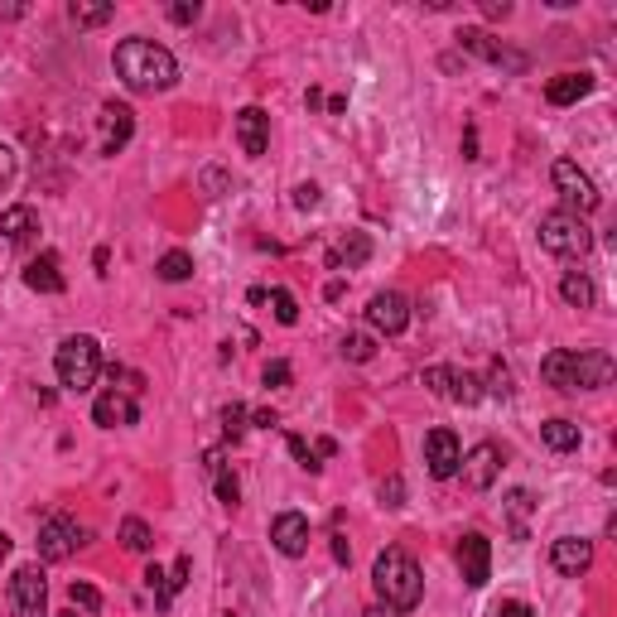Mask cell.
<instances>
[{
    "label": "cell",
    "instance_id": "cell-1",
    "mask_svg": "<svg viewBox=\"0 0 617 617\" xmlns=\"http://www.w3.org/2000/svg\"><path fill=\"white\" fill-rule=\"evenodd\" d=\"M116 78L131 92H164L179 78V63L155 39H121L116 44Z\"/></svg>",
    "mask_w": 617,
    "mask_h": 617
},
{
    "label": "cell",
    "instance_id": "cell-2",
    "mask_svg": "<svg viewBox=\"0 0 617 617\" xmlns=\"http://www.w3.org/2000/svg\"><path fill=\"white\" fill-rule=\"evenodd\" d=\"M372 584L386 598V608H396V613H410L425 598V574H420V564L410 560L405 550H381L376 555Z\"/></svg>",
    "mask_w": 617,
    "mask_h": 617
},
{
    "label": "cell",
    "instance_id": "cell-3",
    "mask_svg": "<svg viewBox=\"0 0 617 617\" xmlns=\"http://www.w3.org/2000/svg\"><path fill=\"white\" fill-rule=\"evenodd\" d=\"M54 372H58V386L63 391H92L97 386V376H102V348H97V338H87V333H73V338H63L58 343V357H54Z\"/></svg>",
    "mask_w": 617,
    "mask_h": 617
},
{
    "label": "cell",
    "instance_id": "cell-4",
    "mask_svg": "<svg viewBox=\"0 0 617 617\" xmlns=\"http://www.w3.org/2000/svg\"><path fill=\"white\" fill-rule=\"evenodd\" d=\"M550 179H555V188H560V198H564V213H574V217H589L598 203H603V193L593 188V179L579 169L574 160H555V169H550Z\"/></svg>",
    "mask_w": 617,
    "mask_h": 617
},
{
    "label": "cell",
    "instance_id": "cell-5",
    "mask_svg": "<svg viewBox=\"0 0 617 617\" xmlns=\"http://www.w3.org/2000/svg\"><path fill=\"white\" fill-rule=\"evenodd\" d=\"M589 227H584V217L574 213H545L540 217V246L545 251H555V256H584L589 251Z\"/></svg>",
    "mask_w": 617,
    "mask_h": 617
},
{
    "label": "cell",
    "instance_id": "cell-6",
    "mask_svg": "<svg viewBox=\"0 0 617 617\" xmlns=\"http://www.w3.org/2000/svg\"><path fill=\"white\" fill-rule=\"evenodd\" d=\"M10 603H15V617H49V579H44L39 564L15 569V579H10Z\"/></svg>",
    "mask_w": 617,
    "mask_h": 617
},
{
    "label": "cell",
    "instance_id": "cell-7",
    "mask_svg": "<svg viewBox=\"0 0 617 617\" xmlns=\"http://www.w3.org/2000/svg\"><path fill=\"white\" fill-rule=\"evenodd\" d=\"M78 545H87V531H82L78 521H68V516H49V521L39 526V555L49 564L68 560Z\"/></svg>",
    "mask_w": 617,
    "mask_h": 617
},
{
    "label": "cell",
    "instance_id": "cell-8",
    "mask_svg": "<svg viewBox=\"0 0 617 617\" xmlns=\"http://www.w3.org/2000/svg\"><path fill=\"white\" fill-rule=\"evenodd\" d=\"M458 463H463V444H458L454 430H430L425 434V468H430V478H454Z\"/></svg>",
    "mask_w": 617,
    "mask_h": 617
},
{
    "label": "cell",
    "instance_id": "cell-9",
    "mask_svg": "<svg viewBox=\"0 0 617 617\" xmlns=\"http://www.w3.org/2000/svg\"><path fill=\"white\" fill-rule=\"evenodd\" d=\"M458 569H463V584L468 589H483L487 579H492V545H487V536L468 531V536L458 540Z\"/></svg>",
    "mask_w": 617,
    "mask_h": 617
},
{
    "label": "cell",
    "instance_id": "cell-10",
    "mask_svg": "<svg viewBox=\"0 0 617 617\" xmlns=\"http://www.w3.org/2000/svg\"><path fill=\"white\" fill-rule=\"evenodd\" d=\"M367 323H372L376 333H386V338L405 333V323H410V304H405V295H396V290L372 295V304H367Z\"/></svg>",
    "mask_w": 617,
    "mask_h": 617
},
{
    "label": "cell",
    "instance_id": "cell-11",
    "mask_svg": "<svg viewBox=\"0 0 617 617\" xmlns=\"http://www.w3.org/2000/svg\"><path fill=\"white\" fill-rule=\"evenodd\" d=\"M458 468H463V483L473 487V492H487V487L497 483V473H502V454H497V444H473Z\"/></svg>",
    "mask_w": 617,
    "mask_h": 617
},
{
    "label": "cell",
    "instance_id": "cell-12",
    "mask_svg": "<svg viewBox=\"0 0 617 617\" xmlns=\"http://www.w3.org/2000/svg\"><path fill=\"white\" fill-rule=\"evenodd\" d=\"M270 545H275L280 555L299 560V555L309 550V516H299V511H280V516L270 521Z\"/></svg>",
    "mask_w": 617,
    "mask_h": 617
},
{
    "label": "cell",
    "instance_id": "cell-13",
    "mask_svg": "<svg viewBox=\"0 0 617 617\" xmlns=\"http://www.w3.org/2000/svg\"><path fill=\"white\" fill-rule=\"evenodd\" d=\"M458 44H463L468 54L487 58V63H497V68H511V73H521V68H526V58L511 54L507 44H497V39H492L487 29H458Z\"/></svg>",
    "mask_w": 617,
    "mask_h": 617
},
{
    "label": "cell",
    "instance_id": "cell-14",
    "mask_svg": "<svg viewBox=\"0 0 617 617\" xmlns=\"http://www.w3.org/2000/svg\"><path fill=\"white\" fill-rule=\"evenodd\" d=\"M237 145H242V155H251V160H261L270 150V116L261 107L237 111Z\"/></svg>",
    "mask_w": 617,
    "mask_h": 617
},
{
    "label": "cell",
    "instance_id": "cell-15",
    "mask_svg": "<svg viewBox=\"0 0 617 617\" xmlns=\"http://www.w3.org/2000/svg\"><path fill=\"white\" fill-rule=\"evenodd\" d=\"M550 564L560 569L564 579H579V574H589L593 545L584 536H560L555 545H550Z\"/></svg>",
    "mask_w": 617,
    "mask_h": 617
},
{
    "label": "cell",
    "instance_id": "cell-16",
    "mask_svg": "<svg viewBox=\"0 0 617 617\" xmlns=\"http://www.w3.org/2000/svg\"><path fill=\"white\" fill-rule=\"evenodd\" d=\"M135 135V111L126 102H107L102 107V150L116 155V150H126Z\"/></svg>",
    "mask_w": 617,
    "mask_h": 617
},
{
    "label": "cell",
    "instance_id": "cell-17",
    "mask_svg": "<svg viewBox=\"0 0 617 617\" xmlns=\"http://www.w3.org/2000/svg\"><path fill=\"white\" fill-rule=\"evenodd\" d=\"M372 261V237L367 232H348V237H338V242L328 246V256H323V266L328 270H357Z\"/></svg>",
    "mask_w": 617,
    "mask_h": 617
},
{
    "label": "cell",
    "instance_id": "cell-18",
    "mask_svg": "<svg viewBox=\"0 0 617 617\" xmlns=\"http://www.w3.org/2000/svg\"><path fill=\"white\" fill-rule=\"evenodd\" d=\"M92 420L102 425V430H121V425H135L140 420V405L131 396H121V391H102L97 405H92Z\"/></svg>",
    "mask_w": 617,
    "mask_h": 617
},
{
    "label": "cell",
    "instance_id": "cell-19",
    "mask_svg": "<svg viewBox=\"0 0 617 617\" xmlns=\"http://www.w3.org/2000/svg\"><path fill=\"white\" fill-rule=\"evenodd\" d=\"M574 381L579 391H598L613 381V357L608 352H574Z\"/></svg>",
    "mask_w": 617,
    "mask_h": 617
},
{
    "label": "cell",
    "instance_id": "cell-20",
    "mask_svg": "<svg viewBox=\"0 0 617 617\" xmlns=\"http://www.w3.org/2000/svg\"><path fill=\"white\" fill-rule=\"evenodd\" d=\"M589 92H593L589 73H560V78L545 82V102H550V107H574V102L589 97Z\"/></svg>",
    "mask_w": 617,
    "mask_h": 617
},
{
    "label": "cell",
    "instance_id": "cell-21",
    "mask_svg": "<svg viewBox=\"0 0 617 617\" xmlns=\"http://www.w3.org/2000/svg\"><path fill=\"white\" fill-rule=\"evenodd\" d=\"M34 232H39V217H34V208L15 203V208H5V213H0V237H5L10 246H25Z\"/></svg>",
    "mask_w": 617,
    "mask_h": 617
},
{
    "label": "cell",
    "instance_id": "cell-22",
    "mask_svg": "<svg viewBox=\"0 0 617 617\" xmlns=\"http://www.w3.org/2000/svg\"><path fill=\"white\" fill-rule=\"evenodd\" d=\"M25 285L34 295H63V275H58V256H34L25 266Z\"/></svg>",
    "mask_w": 617,
    "mask_h": 617
},
{
    "label": "cell",
    "instance_id": "cell-23",
    "mask_svg": "<svg viewBox=\"0 0 617 617\" xmlns=\"http://www.w3.org/2000/svg\"><path fill=\"white\" fill-rule=\"evenodd\" d=\"M540 376H545L555 391H569V396L579 391V381H574V352H569V348H555V352H550V357L540 362Z\"/></svg>",
    "mask_w": 617,
    "mask_h": 617
},
{
    "label": "cell",
    "instance_id": "cell-24",
    "mask_svg": "<svg viewBox=\"0 0 617 617\" xmlns=\"http://www.w3.org/2000/svg\"><path fill=\"white\" fill-rule=\"evenodd\" d=\"M560 295L569 309H593V299H598V290H593V280L584 275V270H564L560 280Z\"/></svg>",
    "mask_w": 617,
    "mask_h": 617
},
{
    "label": "cell",
    "instance_id": "cell-25",
    "mask_svg": "<svg viewBox=\"0 0 617 617\" xmlns=\"http://www.w3.org/2000/svg\"><path fill=\"white\" fill-rule=\"evenodd\" d=\"M540 444L555 449V454H569V449H579V425L574 420H545L540 425Z\"/></svg>",
    "mask_w": 617,
    "mask_h": 617
},
{
    "label": "cell",
    "instance_id": "cell-26",
    "mask_svg": "<svg viewBox=\"0 0 617 617\" xmlns=\"http://www.w3.org/2000/svg\"><path fill=\"white\" fill-rule=\"evenodd\" d=\"M444 401H454V405H478L483 401V381L473 372H454L449 376V396Z\"/></svg>",
    "mask_w": 617,
    "mask_h": 617
},
{
    "label": "cell",
    "instance_id": "cell-27",
    "mask_svg": "<svg viewBox=\"0 0 617 617\" xmlns=\"http://www.w3.org/2000/svg\"><path fill=\"white\" fill-rule=\"evenodd\" d=\"M531 507H536V497H531L526 487L507 492V516H511V536L516 540H526V516H531Z\"/></svg>",
    "mask_w": 617,
    "mask_h": 617
},
{
    "label": "cell",
    "instance_id": "cell-28",
    "mask_svg": "<svg viewBox=\"0 0 617 617\" xmlns=\"http://www.w3.org/2000/svg\"><path fill=\"white\" fill-rule=\"evenodd\" d=\"M68 15H73V25L97 29V25H107L116 10H111V5H92V0H73V5H68Z\"/></svg>",
    "mask_w": 617,
    "mask_h": 617
},
{
    "label": "cell",
    "instance_id": "cell-29",
    "mask_svg": "<svg viewBox=\"0 0 617 617\" xmlns=\"http://www.w3.org/2000/svg\"><path fill=\"white\" fill-rule=\"evenodd\" d=\"M155 270H160V280L179 285V280H188V275H193V256H188V251H164Z\"/></svg>",
    "mask_w": 617,
    "mask_h": 617
},
{
    "label": "cell",
    "instance_id": "cell-30",
    "mask_svg": "<svg viewBox=\"0 0 617 617\" xmlns=\"http://www.w3.org/2000/svg\"><path fill=\"white\" fill-rule=\"evenodd\" d=\"M121 545L135 550V555H145V550L155 545V536H150V526H145L140 516H126V521H121Z\"/></svg>",
    "mask_w": 617,
    "mask_h": 617
},
{
    "label": "cell",
    "instance_id": "cell-31",
    "mask_svg": "<svg viewBox=\"0 0 617 617\" xmlns=\"http://www.w3.org/2000/svg\"><path fill=\"white\" fill-rule=\"evenodd\" d=\"M343 357H348V362H372L376 343L367 338V333H348V338H343Z\"/></svg>",
    "mask_w": 617,
    "mask_h": 617
},
{
    "label": "cell",
    "instance_id": "cell-32",
    "mask_svg": "<svg viewBox=\"0 0 617 617\" xmlns=\"http://www.w3.org/2000/svg\"><path fill=\"white\" fill-rule=\"evenodd\" d=\"M68 598H73V608H82V613H97L102 608V593L92 589V584H82V579L68 584Z\"/></svg>",
    "mask_w": 617,
    "mask_h": 617
},
{
    "label": "cell",
    "instance_id": "cell-33",
    "mask_svg": "<svg viewBox=\"0 0 617 617\" xmlns=\"http://www.w3.org/2000/svg\"><path fill=\"white\" fill-rule=\"evenodd\" d=\"M213 478H217V502H222V507H237V502H242V483H237L227 468H222V473H213Z\"/></svg>",
    "mask_w": 617,
    "mask_h": 617
},
{
    "label": "cell",
    "instance_id": "cell-34",
    "mask_svg": "<svg viewBox=\"0 0 617 617\" xmlns=\"http://www.w3.org/2000/svg\"><path fill=\"white\" fill-rule=\"evenodd\" d=\"M270 304H275V319L280 323H299V304L290 290H270Z\"/></svg>",
    "mask_w": 617,
    "mask_h": 617
},
{
    "label": "cell",
    "instance_id": "cell-35",
    "mask_svg": "<svg viewBox=\"0 0 617 617\" xmlns=\"http://www.w3.org/2000/svg\"><path fill=\"white\" fill-rule=\"evenodd\" d=\"M222 430H227V439H237L246 430V405H222Z\"/></svg>",
    "mask_w": 617,
    "mask_h": 617
},
{
    "label": "cell",
    "instance_id": "cell-36",
    "mask_svg": "<svg viewBox=\"0 0 617 617\" xmlns=\"http://www.w3.org/2000/svg\"><path fill=\"white\" fill-rule=\"evenodd\" d=\"M487 391H492L497 401H507L511 396V372L502 367V362H492V372H487Z\"/></svg>",
    "mask_w": 617,
    "mask_h": 617
},
{
    "label": "cell",
    "instance_id": "cell-37",
    "mask_svg": "<svg viewBox=\"0 0 617 617\" xmlns=\"http://www.w3.org/2000/svg\"><path fill=\"white\" fill-rule=\"evenodd\" d=\"M449 376H454V367H430V372H425V386H430L434 396H449Z\"/></svg>",
    "mask_w": 617,
    "mask_h": 617
},
{
    "label": "cell",
    "instance_id": "cell-38",
    "mask_svg": "<svg viewBox=\"0 0 617 617\" xmlns=\"http://www.w3.org/2000/svg\"><path fill=\"white\" fill-rule=\"evenodd\" d=\"M290 362H266V372H261V381H266V386H290Z\"/></svg>",
    "mask_w": 617,
    "mask_h": 617
},
{
    "label": "cell",
    "instance_id": "cell-39",
    "mask_svg": "<svg viewBox=\"0 0 617 617\" xmlns=\"http://www.w3.org/2000/svg\"><path fill=\"white\" fill-rule=\"evenodd\" d=\"M492 617H536V613H531V603H521V598H502V603L492 608Z\"/></svg>",
    "mask_w": 617,
    "mask_h": 617
},
{
    "label": "cell",
    "instance_id": "cell-40",
    "mask_svg": "<svg viewBox=\"0 0 617 617\" xmlns=\"http://www.w3.org/2000/svg\"><path fill=\"white\" fill-rule=\"evenodd\" d=\"M381 502H386V507H405V483L401 478H386V483H381Z\"/></svg>",
    "mask_w": 617,
    "mask_h": 617
},
{
    "label": "cell",
    "instance_id": "cell-41",
    "mask_svg": "<svg viewBox=\"0 0 617 617\" xmlns=\"http://www.w3.org/2000/svg\"><path fill=\"white\" fill-rule=\"evenodd\" d=\"M169 20H174V25H193V20H198V0H179V5H169Z\"/></svg>",
    "mask_w": 617,
    "mask_h": 617
},
{
    "label": "cell",
    "instance_id": "cell-42",
    "mask_svg": "<svg viewBox=\"0 0 617 617\" xmlns=\"http://www.w3.org/2000/svg\"><path fill=\"white\" fill-rule=\"evenodd\" d=\"M290 454L299 458V468H309V473H319V463H314V454H309V444H304V439H290Z\"/></svg>",
    "mask_w": 617,
    "mask_h": 617
},
{
    "label": "cell",
    "instance_id": "cell-43",
    "mask_svg": "<svg viewBox=\"0 0 617 617\" xmlns=\"http://www.w3.org/2000/svg\"><path fill=\"white\" fill-rule=\"evenodd\" d=\"M295 208H319V184H299L295 188Z\"/></svg>",
    "mask_w": 617,
    "mask_h": 617
},
{
    "label": "cell",
    "instance_id": "cell-44",
    "mask_svg": "<svg viewBox=\"0 0 617 617\" xmlns=\"http://www.w3.org/2000/svg\"><path fill=\"white\" fill-rule=\"evenodd\" d=\"M10 179H15V150H10V145H0V188L10 184Z\"/></svg>",
    "mask_w": 617,
    "mask_h": 617
},
{
    "label": "cell",
    "instance_id": "cell-45",
    "mask_svg": "<svg viewBox=\"0 0 617 617\" xmlns=\"http://www.w3.org/2000/svg\"><path fill=\"white\" fill-rule=\"evenodd\" d=\"M188 569H193V560H188V555H184L179 564H174V579H169V589H174V593H179V589L188 584Z\"/></svg>",
    "mask_w": 617,
    "mask_h": 617
},
{
    "label": "cell",
    "instance_id": "cell-46",
    "mask_svg": "<svg viewBox=\"0 0 617 617\" xmlns=\"http://www.w3.org/2000/svg\"><path fill=\"white\" fill-rule=\"evenodd\" d=\"M333 560H338V564H348V560H352V550H348V536H343V531L333 536Z\"/></svg>",
    "mask_w": 617,
    "mask_h": 617
},
{
    "label": "cell",
    "instance_id": "cell-47",
    "mask_svg": "<svg viewBox=\"0 0 617 617\" xmlns=\"http://www.w3.org/2000/svg\"><path fill=\"white\" fill-rule=\"evenodd\" d=\"M483 10L492 15V20H507V15H511V5H507V0H487Z\"/></svg>",
    "mask_w": 617,
    "mask_h": 617
},
{
    "label": "cell",
    "instance_id": "cell-48",
    "mask_svg": "<svg viewBox=\"0 0 617 617\" xmlns=\"http://www.w3.org/2000/svg\"><path fill=\"white\" fill-rule=\"evenodd\" d=\"M251 420H256V425H261V430H270V425H280V415H275V410H256V415H251Z\"/></svg>",
    "mask_w": 617,
    "mask_h": 617
},
{
    "label": "cell",
    "instance_id": "cell-49",
    "mask_svg": "<svg viewBox=\"0 0 617 617\" xmlns=\"http://www.w3.org/2000/svg\"><path fill=\"white\" fill-rule=\"evenodd\" d=\"M25 15V5H0V20H20Z\"/></svg>",
    "mask_w": 617,
    "mask_h": 617
},
{
    "label": "cell",
    "instance_id": "cell-50",
    "mask_svg": "<svg viewBox=\"0 0 617 617\" xmlns=\"http://www.w3.org/2000/svg\"><path fill=\"white\" fill-rule=\"evenodd\" d=\"M362 617H396V608H367Z\"/></svg>",
    "mask_w": 617,
    "mask_h": 617
},
{
    "label": "cell",
    "instance_id": "cell-51",
    "mask_svg": "<svg viewBox=\"0 0 617 617\" xmlns=\"http://www.w3.org/2000/svg\"><path fill=\"white\" fill-rule=\"evenodd\" d=\"M5 555H10V536L0 531V560H5Z\"/></svg>",
    "mask_w": 617,
    "mask_h": 617
},
{
    "label": "cell",
    "instance_id": "cell-52",
    "mask_svg": "<svg viewBox=\"0 0 617 617\" xmlns=\"http://www.w3.org/2000/svg\"><path fill=\"white\" fill-rule=\"evenodd\" d=\"M58 617H78V613H58Z\"/></svg>",
    "mask_w": 617,
    "mask_h": 617
}]
</instances>
